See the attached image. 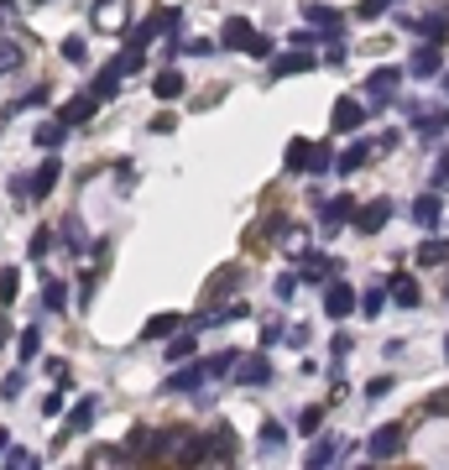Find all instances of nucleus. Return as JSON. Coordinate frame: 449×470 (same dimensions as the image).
Instances as JSON below:
<instances>
[{"label": "nucleus", "instance_id": "obj_1", "mask_svg": "<svg viewBox=\"0 0 449 470\" xmlns=\"http://www.w3.org/2000/svg\"><path fill=\"white\" fill-rule=\"evenodd\" d=\"M403 445H407V428L403 424H382L376 428V434H371V460H376V465H386V460H397V455H403Z\"/></svg>", "mask_w": 449, "mask_h": 470}, {"label": "nucleus", "instance_id": "obj_2", "mask_svg": "<svg viewBox=\"0 0 449 470\" xmlns=\"http://www.w3.org/2000/svg\"><path fill=\"white\" fill-rule=\"evenodd\" d=\"M121 449H126L131 465H147V460H157V428H151V424H136L126 434V445H121Z\"/></svg>", "mask_w": 449, "mask_h": 470}, {"label": "nucleus", "instance_id": "obj_3", "mask_svg": "<svg viewBox=\"0 0 449 470\" xmlns=\"http://www.w3.org/2000/svg\"><path fill=\"white\" fill-rule=\"evenodd\" d=\"M329 126L340 131V136H356V131L366 126V105H361V100H350V94H345V100H335V110H329Z\"/></svg>", "mask_w": 449, "mask_h": 470}, {"label": "nucleus", "instance_id": "obj_4", "mask_svg": "<svg viewBox=\"0 0 449 470\" xmlns=\"http://www.w3.org/2000/svg\"><path fill=\"white\" fill-rule=\"evenodd\" d=\"M298 282H308V288H329V282H335V257L308 251V261L298 267Z\"/></svg>", "mask_w": 449, "mask_h": 470}, {"label": "nucleus", "instance_id": "obj_5", "mask_svg": "<svg viewBox=\"0 0 449 470\" xmlns=\"http://www.w3.org/2000/svg\"><path fill=\"white\" fill-rule=\"evenodd\" d=\"M303 22H308V32H324V37H340L345 16L335 11V5H303Z\"/></svg>", "mask_w": 449, "mask_h": 470}, {"label": "nucleus", "instance_id": "obj_6", "mask_svg": "<svg viewBox=\"0 0 449 470\" xmlns=\"http://www.w3.org/2000/svg\"><path fill=\"white\" fill-rule=\"evenodd\" d=\"M397 84H403V68H397V64H392V68H376V73L366 79V94L382 105V100H392V94H397Z\"/></svg>", "mask_w": 449, "mask_h": 470}, {"label": "nucleus", "instance_id": "obj_7", "mask_svg": "<svg viewBox=\"0 0 449 470\" xmlns=\"http://www.w3.org/2000/svg\"><path fill=\"white\" fill-rule=\"evenodd\" d=\"M236 382L240 387H267V382H272V361H267V356H240Z\"/></svg>", "mask_w": 449, "mask_h": 470}, {"label": "nucleus", "instance_id": "obj_8", "mask_svg": "<svg viewBox=\"0 0 449 470\" xmlns=\"http://www.w3.org/2000/svg\"><path fill=\"white\" fill-rule=\"evenodd\" d=\"M439 68H444V47H428L424 43L413 58H407V73H413V79H434Z\"/></svg>", "mask_w": 449, "mask_h": 470}, {"label": "nucleus", "instance_id": "obj_9", "mask_svg": "<svg viewBox=\"0 0 449 470\" xmlns=\"http://www.w3.org/2000/svg\"><path fill=\"white\" fill-rule=\"evenodd\" d=\"M94 110H100V100H94V94H79V100H68L63 110H58V115H53V121H58V126H84L89 115H94Z\"/></svg>", "mask_w": 449, "mask_h": 470}, {"label": "nucleus", "instance_id": "obj_10", "mask_svg": "<svg viewBox=\"0 0 449 470\" xmlns=\"http://www.w3.org/2000/svg\"><path fill=\"white\" fill-rule=\"evenodd\" d=\"M58 172H63V162H58V157H47L43 168L26 178V199H47V193H53V183H58Z\"/></svg>", "mask_w": 449, "mask_h": 470}, {"label": "nucleus", "instance_id": "obj_11", "mask_svg": "<svg viewBox=\"0 0 449 470\" xmlns=\"http://www.w3.org/2000/svg\"><path fill=\"white\" fill-rule=\"evenodd\" d=\"M356 303H361V299H356L345 282H329V288H324V314H329V319H345Z\"/></svg>", "mask_w": 449, "mask_h": 470}, {"label": "nucleus", "instance_id": "obj_12", "mask_svg": "<svg viewBox=\"0 0 449 470\" xmlns=\"http://www.w3.org/2000/svg\"><path fill=\"white\" fill-rule=\"evenodd\" d=\"M386 214H392V204H386V199H371V204H361V210H356V230H361V235H376L386 225Z\"/></svg>", "mask_w": 449, "mask_h": 470}, {"label": "nucleus", "instance_id": "obj_13", "mask_svg": "<svg viewBox=\"0 0 449 470\" xmlns=\"http://www.w3.org/2000/svg\"><path fill=\"white\" fill-rule=\"evenodd\" d=\"M220 43H225V47H240V53H251V43H257V26L246 22V16H230V22H225V32H220Z\"/></svg>", "mask_w": 449, "mask_h": 470}, {"label": "nucleus", "instance_id": "obj_14", "mask_svg": "<svg viewBox=\"0 0 449 470\" xmlns=\"http://www.w3.org/2000/svg\"><path fill=\"white\" fill-rule=\"evenodd\" d=\"M94 413H100V397H79V403L68 407V418H63V434H84V428L94 424Z\"/></svg>", "mask_w": 449, "mask_h": 470}, {"label": "nucleus", "instance_id": "obj_15", "mask_svg": "<svg viewBox=\"0 0 449 470\" xmlns=\"http://www.w3.org/2000/svg\"><path fill=\"white\" fill-rule=\"evenodd\" d=\"M413 220H418L424 230H439V220H444V199H439V193H418V204H413Z\"/></svg>", "mask_w": 449, "mask_h": 470}, {"label": "nucleus", "instance_id": "obj_16", "mask_svg": "<svg viewBox=\"0 0 449 470\" xmlns=\"http://www.w3.org/2000/svg\"><path fill=\"white\" fill-rule=\"evenodd\" d=\"M89 470H131V460L121 445H94L89 449Z\"/></svg>", "mask_w": 449, "mask_h": 470}, {"label": "nucleus", "instance_id": "obj_17", "mask_svg": "<svg viewBox=\"0 0 449 470\" xmlns=\"http://www.w3.org/2000/svg\"><path fill=\"white\" fill-rule=\"evenodd\" d=\"M314 64H319V58H314V53H298V47H293V53H278V58H272V79L303 73V68H314Z\"/></svg>", "mask_w": 449, "mask_h": 470}, {"label": "nucleus", "instance_id": "obj_18", "mask_svg": "<svg viewBox=\"0 0 449 470\" xmlns=\"http://www.w3.org/2000/svg\"><path fill=\"white\" fill-rule=\"evenodd\" d=\"M183 445H189V428H168V434H157V460H162V465H178Z\"/></svg>", "mask_w": 449, "mask_h": 470}, {"label": "nucleus", "instance_id": "obj_19", "mask_svg": "<svg viewBox=\"0 0 449 470\" xmlns=\"http://www.w3.org/2000/svg\"><path fill=\"white\" fill-rule=\"evenodd\" d=\"M183 89H189V84H183V73H178V68H162V73L151 79V94H157L162 105H172V100H178Z\"/></svg>", "mask_w": 449, "mask_h": 470}, {"label": "nucleus", "instance_id": "obj_20", "mask_svg": "<svg viewBox=\"0 0 449 470\" xmlns=\"http://www.w3.org/2000/svg\"><path fill=\"white\" fill-rule=\"evenodd\" d=\"M345 220H356V199H329V204L319 210V225H324V230H340Z\"/></svg>", "mask_w": 449, "mask_h": 470}, {"label": "nucleus", "instance_id": "obj_21", "mask_svg": "<svg viewBox=\"0 0 449 470\" xmlns=\"http://www.w3.org/2000/svg\"><path fill=\"white\" fill-rule=\"evenodd\" d=\"M386 293H392V303H397V308H418V303H424V293H418V282L407 278V272H397Z\"/></svg>", "mask_w": 449, "mask_h": 470}, {"label": "nucleus", "instance_id": "obj_22", "mask_svg": "<svg viewBox=\"0 0 449 470\" xmlns=\"http://www.w3.org/2000/svg\"><path fill=\"white\" fill-rule=\"evenodd\" d=\"M371 142H350V147L340 152V157H335V172H356V168H366V162H371Z\"/></svg>", "mask_w": 449, "mask_h": 470}, {"label": "nucleus", "instance_id": "obj_23", "mask_svg": "<svg viewBox=\"0 0 449 470\" xmlns=\"http://www.w3.org/2000/svg\"><path fill=\"white\" fill-rule=\"evenodd\" d=\"M183 329V314H151L142 324V340H162V335H178Z\"/></svg>", "mask_w": 449, "mask_h": 470}, {"label": "nucleus", "instance_id": "obj_24", "mask_svg": "<svg viewBox=\"0 0 449 470\" xmlns=\"http://www.w3.org/2000/svg\"><path fill=\"white\" fill-rule=\"evenodd\" d=\"M43 308H47V314H63V308H68V282L63 278H47L43 282Z\"/></svg>", "mask_w": 449, "mask_h": 470}, {"label": "nucleus", "instance_id": "obj_25", "mask_svg": "<svg viewBox=\"0 0 449 470\" xmlns=\"http://www.w3.org/2000/svg\"><path fill=\"white\" fill-rule=\"evenodd\" d=\"M142 58H147V53H142L136 43H126V53H115V58H110V73H115V79H126V73L142 68Z\"/></svg>", "mask_w": 449, "mask_h": 470}, {"label": "nucleus", "instance_id": "obj_26", "mask_svg": "<svg viewBox=\"0 0 449 470\" xmlns=\"http://www.w3.org/2000/svg\"><path fill=\"white\" fill-rule=\"evenodd\" d=\"M444 261H449V240L428 235L424 246H418V267H444Z\"/></svg>", "mask_w": 449, "mask_h": 470}, {"label": "nucleus", "instance_id": "obj_27", "mask_svg": "<svg viewBox=\"0 0 449 470\" xmlns=\"http://www.w3.org/2000/svg\"><path fill=\"white\" fill-rule=\"evenodd\" d=\"M356 308H361L366 319H376V314L386 308V282H371V288L361 293V303H356Z\"/></svg>", "mask_w": 449, "mask_h": 470}, {"label": "nucleus", "instance_id": "obj_28", "mask_svg": "<svg viewBox=\"0 0 449 470\" xmlns=\"http://www.w3.org/2000/svg\"><path fill=\"white\" fill-rule=\"evenodd\" d=\"M204 387V366H183V371H172L168 392H199Z\"/></svg>", "mask_w": 449, "mask_h": 470}, {"label": "nucleus", "instance_id": "obj_29", "mask_svg": "<svg viewBox=\"0 0 449 470\" xmlns=\"http://www.w3.org/2000/svg\"><path fill=\"white\" fill-rule=\"evenodd\" d=\"M308 152H314V147H308L303 136H298V142H288V152H282V168H288V172H308Z\"/></svg>", "mask_w": 449, "mask_h": 470}, {"label": "nucleus", "instance_id": "obj_30", "mask_svg": "<svg viewBox=\"0 0 449 470\" xmlns=\"http://www.w3.org/2000/svg\"><path fill=\"white\" fill-rule=\"evenodd\" d=\"M22 58H26V47L16 43V37H0V73H16Z\"/></svg>", "mask_w": 449, "mask_h": 470}, {"label": "nucleus", "instance_id": "obj_31", "mask_svg": "<svg viewBox=\"0 0 449 470\" xmlns=\"http://www.w3.org/2000/svg\"><path fill=\"white\" fill-rule=\"evenodd\" d=\"M236 455V434L230 428H214L210 434V460H230Z\"/></svg>", "mask_w": 449, "mask_h": 470}, {"label": "nucleus", "instance_id": "obj_32", "mask_svg": "<svg viewBox=\"0 0 449 470\" xmlns=\"http://www.w3.org/2000/svg\"><path fill=\"white\" fill-rule=\"evenodd\" d=\"M193 350H199V340H193V329H183V335L168 345V361H189Z\"/></svg>", "mask_w": 449, "mask_h": 470}, {"label": "nucleus", "instance_id": "obj_33", "mask_svg": "<svg viewBox=\"0 0 449 470\" xmlns=\"http://www.w3.org/2000/svg\"><path fill=\"white\" fill-rule=\"evenodd\" d=\"M32 105H47V84H37V89H26L22 100H11V105H5V115H16V110H32Z\"/></svg>", "mask_w": 449, "mask_h": 470}, {"label": "nucleus", "instance_id": "obj_34", "mask_svg": "<svg viewBox=\"0 0 449 470\" xmlns=\"http://www.w3.org/2000/svg\"><path fill=\"white\" fill-rule=\"evenodd\" d=\"M335 455H340V445H335V439H319V445H314V455H308V470H324Z\"/></svg>", "mask_w": 449, "mask_h": 470}, {"label": "nucleus", "instance_id": "obj_35", "mask_svg": "<svg viewBox=\"0 0 449 470\" xmlns=\"http://www.w3.org/2000/svg\"><path fill=\"white\" fill-rule=\"evenodd\" d=\"M63 240H68V251H73V257H84V225H79L73 214L63 220Z\"/></svg>", "mask_w": 449, "mask_h": 470}, {"label": "nucleus", "instance_id": "obj_36", "mask_svg": "<svg viewBox=\"0 0 449 470\" xmlns=\"http://www.w3.org/2000/svg\"><path fill=\"white\" fill-rule=\"evenodd\" d=\"M115 84H121V79H115V73H100V79H94V84H89V94H94V100H100V105H105V100H115Z\"/></svg>", "mask_w": 449, "mask_h": 470}, {"label": "nucleus", "instance_id": "obj_37", "mask_svg": "<svg viewBox=\"0 0 449 470\" xmlns=\"http://www.w3.org/2000/svg\"><path fill=\"white\" fill-rule=\"evenodd\" d=\"M329 168H335V152H329V142H319L308 152V172H329Z\"/></svg>", "mask_w": 449, "mask_h": 470}, {"label": "nucleus", "instance_id": "obj_38", "mask_svg": "<svg viewBox=\"0 0 449 470\" xmlns=\"http://www.w3.org/2000/svg\"><path fill=\"white\" fill-rule=\"evenodd\" d=\"M5 470H37V455L32 449H5Z\"/></svg>", "mask_w": 449, "mask_h": 470}, {"label": "nucleus", "instance_id": "obj_39", "mask_svg": "<svg viewBox=\"0 0 449 470\" xmlns=\"http://www.w3.org/2000/svg\"><path fill=\"white\" fill-rule=\"evenodd\" d=\"M324 428V407H303V418H298V434L308 439V434H319Z\"/></svg>", "mask_w": 449, "mask_h": 470}, {"label": "nucleus", "instance_id": "obj_40", "mask_svg": "<svg viewBox=\"0 0 449 470\" xmlns=\"http://www.w3.org/2000/svg\"><path fill=\"white\" fill-rule=\"evenodd\" d=\"M16 293H22V278H16V267H5V272H0V299L16 303Z\"/></svg>", "mask_w": 449, "mask_h": 470}, {"label": "nucleus", "instance_id": "obj_41", "mask_svg": "<svg viewBox=\"0 0 449 470\" xmlns=\"http://www.w3.org/2000/svg\"><path fill=\"white\" fill-rule=\"evenodd\" d=\"M63 136H68V126H58V121H47V126L37 131V142H43V147H63Z\"/></svg>", "mask_w": 449, "mask_h": 470}, {"label": "nucleus", "instance_id": "obj_42", "mask_svg": "<svg viewBox=\"0 0 449 470\" xmlns=\"http://www.w3.org/2000/svg\"><path fill=\"white\" fill-rule=\"evenodd\" d=\"M22 387H26V377H22V371H11V377L0 382V397H5V403H16V397H22Z\"/></svg>", "mask_w": 449, "mask_h": 470}, {"label": "nucleus", "instance_id": "obj_43", "mask_svg": "<svg viewBox=\"0 0 449 470\" xmlns=\"http://www.w3.org/2000/svg\"><path fill=\"white\" fill-rule=\"evenodd\" d=\"M282 445H288V434L278 424H261V449H282Z\"/></svg>", "mask_w": 449, "mask_h": 470}, {"label": "nucleus", "instance_id": "obj_44", "mask_svg": "<svg viewBox=\"0 0 449 470\" xmlns=\"http://www.w3.org/2000/svg\"><path fill=\"white\" fill-rule=\"evenodd\" d=\"M382 11H386V0H361V5H356L361 22H382Z\"/></svg>", "mask_w": 449, "mask_h": 470}, {"label": "nucleus", "instance_id": "obj_45", "mask_svg": "<svg viewBox=\"0 0 449 470\" xmlns=\"http://www.w3.org/2000/svg\"><path fill=\"white\" fill-rule=\"evenodd\" d=\"M63 58H68V64H84V58H89L84 37H68V43H63Z\"/></svg>", "mask_w": 449, "mask_h": 470}, {"label": "nucleus", "instance_id": "obj_46", "mask_svg": "<svg viewBox=\"0 0 449 470\" xmlns=\"http://www.w3.org/2000/svg\"><path fill=\"white\" fill-rule=\"evenodd\" d=\"M37 350H43V335H37V329H22V361H32Z\"/></svg>", "mask_w": 449, "mask_h": 470}, {"label": "nucleus", "instance_id": "obj_47", "mask_svg": "<svg viewBox=\"0 0 449 470\" xmlns=\"http://www.w3.org/2000/svg\"><path fill=\"white\" fill-rule=\"evenodd\" d=\"M251 58H261V64L278 58V43H272V37H257V43H251Z\"/></svg>", "mask_w": 449, "mask_h": 470}, {"label": "nucleus", "instance_id": "obj_48", "mask_svg": "<svg viewBox=\"0 0 449 470\" xmlns=\"http://www.w3.org/2000/svg\"><path fill=\"white\" fill-rule=\"evenodd\" d=\"M53 251V230H37L32 235V257H47Z\"/></svg>", "mask_w": 449, "mask_h": 470}, {"label": "nucleus", "instance_id": "obj_49", "mask_svg": "<svg viewBox=\"0 0 449 470\" xmlns=\"http://www.w3.org/2000/svg\"><path fill=\"white\" fill-rule=\"evenodd\" d=\"M298 293V272H282L278 278V299H293Z\"/></svg>", "mask_w": 449, "mask_h": 470}, {"label": "nucleus", "instance_id": "obj_50", "mask_svg": "<svg viewBox=\"0 0 449 470\" xmlns=\"http://www.w3.org/2000/svg\"><path fill=\"white\" fill-rule=\"evenodd\" d=\"M183 53H189V58H210V53H214V43H210V37H193V43L183 47Z\"/></svg>", "mask_w": 449, "mask_h": 470}, {"label": "nucleus", "instance_id": "obj_51", "mask_svg": "<svg viewBox=\"0 0 449 470\" xmlns=\"http://www.w3.org/2000/svg\"><path fill=\"white\" fill-rule=\"evenodd\" d=\"M308 340H314V335H308V324H293V329H288V345H298V350H303Z\"/></svg>", "mask_w": 449, "mask_h": 470}, {"label": "nucleus", "instance_id": "obj_52", "mask_svg": "<svg viewBox=\"0 0 449 470\" xmlns=\"http://www.w3.org/2000/svg\"><path fill=\"white\" fill-rule=\"evenodd\" d=\"M392 392V377H376V382H366V397H386Z\"/></svg>", "mask_w": 449, "mask_h": 470}, {"label": "nucleus", "instance_id": "obj_53", "mask_svg": "<svg viewBox=\"0 0 449 470\" xmlns=\"http://www.w3.org/2000/svg\"><path fill=\"white\" fill-rule=\"evenodd\" d=\"M58 407H63V387H58V392H47V397H43V413H47V418H53Z\"/></svg>", "mask_w": 449, "mask_h": 470}, {"label": "nucleus", "instance_id": "obj_54", "mask_svg": "<svg viewBox=\"0 0 449 470\" xmlns=\"http://www.w3.org/2000/svg\"><path fill=\"white\" fill-rule=\"evenodd\" d=\"M151 131H157V136H168V131H172V115H168V110H162V115H151Z\"/></svg>", "mask_w": 449, "mask_h": 470}, {"label": "nucleus", "instance_id": "obj_55", "mask_svg": "<svg viewBox=\"0 0 449 470\" xmlns=\"http://www.w3.org/2000/svg\"><path fill=\"white\" fill-rule=\"evenodd\" d=\"M428 413H449V387L439 392V397H428Z\"/></svg>", "mask_w": 449, "mask_h": 470}, {"label": "nucleus", "instance_id": "obj_56", "mask_svg": "<svg viewBox=\"0 0 449 470\" xmlns=\"http://www.w3.org/2000/svg\"><path fill=\"white\" fill-rule=\"evenodd\" d=\"M434 183H439V189H449V162H439V172H434Z\"/></svg>", "mask_w": 449, "mask_h": 470}, {"label": "nucleus", "instance_id": "obj_57", "mask_svg": "<svg viewBox=\"0 0 449 470\" xmlns=\"http://www.w3.org/2000/svg\"><path fill=\"white\" fill-rule=\"evenodd\" d=\"M11 22V5H5V0H0V26Z\"/></svg>", "mask_w": 449, "mask_h": 470}, {"label": "nucleus", "instance_id": "obj_58", "mask_svg": "<svg viewBox=\"0 0 449 470\" xmlns=\"http://www.w3.org/2000/svg\"><path fill=\"white\" fill-rule=\"evenodd\" d=\"M5 449H11V434H5V428H0V455H5Z\"/></svg>", "mask_w": 449, "mask_h": 470}, {"label": "nucleus", "instance_id": "obj_59", "mask_svg": "<svg viewBox=\"0 0 449 470\" xmlns=\"http://www.w3.org/2000/svg\"><path fill=\"white\" fill-rule=\"evenodd\" d=\"M0 345H5V314H0Z\"/></svg>", "mask_w": 449, "mask_h": 470}, {"label": "nucleus", "instance_id": "obj_60", "mask_svg": "<svg viewBox=\"0 0 449 470\" xmlns=\"http://www.w3.org/2000/svg\"><path fill=\"white\" fill-rule=\"evenodd\" d=\"M444 94H449V73H444Z\"/></svg>", "mask_w": 449, "mask_h": 470}, {"label": "nucleus", "instance_id": "obj_61", "mask_svg": "<svg viewBox=\"0 0 449 470\" xmlns=\"http://www.w3.org/2000/svg\"><path fill=\"white\" fill-rule=\"evenodd\" d=\"M361 470H382V465H361Z\"/></svg>", "mask_w": 449, "mask_h": 470}, {"label": "nucleus", "instance_id": "obj_62", "mask_svg": "<svg viewBox=\"0 0 449 470\" xmlns=\"http://www.w3.org/2000/svg\"><path fill=\"white\" fill-rule=\"evenodd\" d=\"M444 356H449V345H444Z\"/></svg>", "mask_w": 449, "mask_h": 470}, {"label": "nucleus", "instance_id": "obj_63", "mask_svg": "<svg viewBox=\"0 0 449 470\" xmlns=\"http://www.w3.org/2000/svg\"><path fill=\"white\" fill-rule=\"evenodd\" d=\"M444 299H449V288H444Z\"/></svg>", "mask_w": 449, "mask_h": 470}]
</instances>
